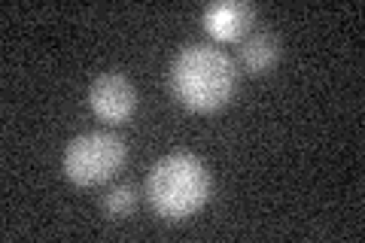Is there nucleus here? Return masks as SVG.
<instances>
[{"mask_svg": "<svg viewBox=\"0 0 365 243\" xmlns=\"http://www.w3.org/2000/svg\"><path fill=\"white\" fill-rule=\"evenodd\" d=\"M170 91L192 113H213L237 91V64L213 43H189L170 61Z\"/></svg>", "mask_w": 365, "mask_h": 243, "instance_id": "f257e3e1", "label": "nucleus"}, {"mask_svg": "<svg viewBox=\"0 0 365 243\" xmlns=\"http://www.w3.org/2000/svg\"><path fill=\"white\" fill-rule=\"evenodd\" d=\"M213 195L210 167L195 152H170L146 173V201L165 222H186Z\"/></svg>", "mask_w": 365, "mask_h": 243, "instance_id": "f03ea898", "label": "nucleus"}, {"mask_svg": "<svg viewBox=\"0 0 365 243\" xmlns=\"http://www.w3.org/2000/svg\"><path fill=\"white\" fill-rule=\"evenodd\" d=\"M125 158H128V146L119 134L86 131L64 146L61 170L73 186H101L122 170Z\"/></svg>", "mask_w": 365, "mask_h": 243, "instance_id": "7ed1b4c3", "label": "nucleus"}, {"mask_svg": "<svg viewBox=\"0 0 365 243\" xmlns=\"http://www.w3.org/2000/svg\"><path fill=\"white\" fill-rule=\"evenodd\" d=\"M137 103H140L137 88L125 73L110 71V73H101V76L91 79L88 107L101 122H110V125L128 122L134 115V110H137Z\"/></svg>", "mask_w": 365, "mask_h": 243, "instance_id": "20e7f679", "label": "nucleus"}, {"mask_svg": "<svg viewBox=\"0 0 365 243\" xmlns=\"http://www.w3.org/2000/svg\"><path fill=\"white\" fill-rule=\"evenodd\" d=\"M201 19L213 40L228 43V40H241L253 28L256 13H253V6L241 4V0H220V4H210L204 9Z\"/></svg>", "mask_w": 365, "mask_h": 243, "instance_id": "39448f33", "label": "nucleus"}, {"mask_svg": "<svg viewBox=\"0 0 365 243\" xmlns=\"http://www.w3.org/2000/svg\"><path fill=\"white\" fill-rule=\"evenodd\" d=\"M280 58V43L265 31H256L241 43V64L250 73H268Z\"/></svg>", "mask_w": 365, "mask_h": 243, "instance_id": "423d86ee", "label": "nucleus"}, {"mask_svg": "<svg viewBox=\"0 0 365 243\" xmlns=\"http://www.w3.org/2000/svg\"><path fill=\"white\" fill-rule=\"evenodd\" d=\"M101 207H104V213L110 219H125L128 213H134V207H137V189L128 186V182H119V186H113L104 195Z\"/></svg>", "mask_w": 365, "mask_h": 243, "instance_id": "0eeeda50", "label": "nucleus"}]
</instances>
